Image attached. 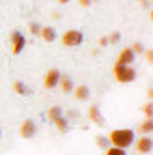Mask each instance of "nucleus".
<instances>
[{
	"mask_svg": "<svg viewBox=\"0 0 153 155\" xmlns=\"http://www.w3.org/2000/svg\"><path fill=\"white\" fill-rule=\"evenodd\" d=\"M88 118H90L92 124H95L97 127H103V125H105V118H103V114H101V108L97 107V105H92V107L88 108Z\"/></svg>",
	"mask_w": 153,
	"mask_h": 155,
	"instance_id": "obj_7",
	"label": "nucleus"
},
{
	"mask_svg": "<svg viewBox=\"0 0 153 155\" xmlns=\"http://www.w3.org/2000/svg\"><path fill=\"white\" fill-rule=\"evenodd\" d=\"M142 135H151V131H153V120H149V118H146L144 121L140 124V129H138Z\"/></svg>",
	"mask_w": 153,
	"mask_h": 155,
	"instance_id": "obj_15",
	"label": "nucleus"
},
{
	"mask_svg": "<svg viewBox=\"0 0 153 155\" xmlns=\"http://www.w3.org/2000/svg\"><path fill=\"white\" fill-rule=\"evenodd\" d=\"M105 155H127V151L122 150V148L110 146V148H105Z\"/></svg>",
	"mask_w": 153,
	"mask_h": 155,
	"instance_id": "obj_17",
	"label": "nucleus"
},
{
	"mask_svg": "<svg viewBox=\"0 0 153 155\" xmlns=\"http://www.w3.org/2000/svg\"><path fill=\"white\" fill-rule=\"evenodd\" d=\"M99 45H101V47H106V45H108V38H105V36L99 38Z\"/></svg>",
	"mask_w": 153,
	"mask_h": 155,
	"instance_id": "obj_24",
	"label": "nucleus"
},
{
	"mask_svg": "<svg viewBox=\"0 0 153 155\" xmlns=\"http://www.w3.org/2000/svg\"><path fill=\"white\" fill-rule=\"evenodd\" d=\"M58 2H60V4H67V2H69V0H58Z\"/></svg>",
	"mask_w": 153,
	"mask_h": 155,
	"instance_id": "obj_26",
	"label": "nucleus"
},
{
	"mask_svg": "<svg viewBox=\"0 0 153 155\" xmlns=\"http://www.w3.org/2000/svg\"><path fill=\"white\" fill-rule=\"evenodd\" d=\"M39 30H41V28H39V26H37L36 23H32V25H30V34L37 36V34H39Z\"/></svg>",
	"mask_w": 153,
	"mask_h": 155,
	"instance_id": "obj_22",
	"label": "nucleus"
},
{
	"mask_svg": "<svg viewBox=\"0 0 153 155\" xmlns=\"http://www.w3.org/2000/svg\"><path fill=\"white\" fill-rule=\"evenodd\" d=\"M142 110H144V116L146 118H149V120L153 118V105H151V101L148 105H144V108H142Z\"/></svg>",
	"mask_w": 153,
	"mask_h": 155,
	"instance_id": "obj_18",
	"label": "nucleus"
},
{
	"mask_svg": "<svg viewBox=\"0 0 153 155\" xmlns=\"http://www.w3.org/2000/svg\"><path fill=\"white\" fill-rule=\"evenodd\" d=\"M82 39H84V36H82L80 30H67V32L62 36V45L67 47V49H71V47H79L80 43H82Z\"/></svg>",
	"mask_w": 153,
	"mask_h": 155,
	"instance_id": "obj_3",
	"label": "nucleus"
},
{
	"mask_svg": "<svg viewBox=\"0 0 153 155\" xmlns=\"http://www.w3.org/2000/svg\"><path fill=\"white\" fill-rule=\"evenodd\" d=\"M95 142H97V146H99L101 150H105V148L108 146V138H105V137H97Z\"/></svg>",
	"mask_w": 153,
	"mask_h": 155,
	"instance_id": "obj_19",
	"label": "nucleus"
},
{
	"mask_svg": "<svg viewBox=\"0 0 153 155\" xmlns=\"http://www.w3.org/2000/svg\"><path fill=\"white\" fill-rule=\"evenodd\" d=\"M60 71L58 69H49L47 73H45V79H43V86L47 88V90H52V88H56L58 86V82H60Z\"/></svg>",
	"mask_w": 153,
	"mask_h": 155,
	"instance_id": "obj_5",
	"label": "nucleus"
},
{
	"mask_svg": "<svg viewBox=\"0 0 153 155\" xmlns=\"http://www.w3.org/2000/svg\"><path fill=\"white\" fill-rule=\"evenodd\" d=\"M108 142L116 148L127 150L129 146H133V142H135V131L133 129H114V131H110V135H108Z\"/></svg>",
	"mask_w": 153,
	"mask_h": 155,
	"instance_id": "obj_1",
	"label": "nucleus"
},
{
	"mask_svg": "<svg viewBox=\"0 0 153 155\" xmlns=\"http://www.w3.org/2000/svg\"><path fill=\"white\" fill-rule=\"evenodd\" d=\"M39 34H41V38L45 39L47 43H52L54 39H56V30H54L52 26H45V28H41V30H39Z\"/></svg>",
	"mask_w": 153,
	"mask_h": 155,
	"instance_id": "obj_11",
	"label": "nucleus"
},
{
	"mask_svg": "<svg viewBox=\"0 0 153 155\" xmlns=\"http://www.w3.org/2000/svg\"><path fill=\"white\" fill-rule=\"evenodd\" d=\"M118 41H119V34H118V32L110 34V38H108V43H118Z\"/></svg>",
	"mask_w": 153,
	"mask_h": 155,
	"instance_id": "obj_23",
	"label": "nucleus"
},
{
	"mask_svg": "<svg viewBox=\"0 0 153 155\" xmlns=\"http://www.w3.org/2000/svg\"><path fill=\"white\" fill-rule=\"evenodd\" d=\"M36 133H37V125H36L34 120H24L23 125H21V129H19V135L23 137V138H26V140L28 138H34Z\"/></svg>",
	"mask_w": 153,
	"mask_h": 155,
	"instance_id": "obj_4",
	"label": "nucleus"
},
{
	"mask_svg": "<svg viewBox=\"0 0 153 155\" xmlns=\"http://www.w3.org/2000/svg\"><path fill=\"white\" fill-rule=\"evenodd\" d=\"M73 92H75V99H76V101H88V99H90V90H88V86H84V84L73 88Z\"/></svg>",
	"mask_w": 153,
	"mask_h": 155,
	"instance_id": "obj_10",
	"label": "nucleus"
},
{
	"mask_svg": "<svg viewBox=\"0 0 153 155\" xmlns=\"http://www.w3.org/2000/svg\"><path fill=\"white\" fill-rule=\"evenodd\" d=\"M13 90L17 95H30V90H28V86L24 82H21V81H15L13 82Z\"/></svg>",
	"mask_w": 153,
	"mask_h": 155,
	"instance_id": "obj_14",
	"label": "nucleus"
},
{
	"mask_svg": "<svg viewBox=\"0 0 153 155\" xmlns=\"http://www.w3.org/2000/svg\"><path fill=\"white\" fill-rule=\"evenodd\" d=\"M151 148H153V140H151V137H140L138 140H136V151L138 153H149L151 151Z\"/></svg>",
	"mask_w": 153,
	"mask_h": 155,
	"instance_id": "obj_8",
	"label": "nucleus"
},
{
	"mask_svg": "<svg viewBox=\"0 0 153 155\" xmlns=\"http://www.w3.org/2000/svg\"><path fill=\"white\" fill-rule=\"evenodd\" d=\"M60 116H62V108H60V107H50V108L47 110V120H49V121L58 120Z\"/></svg>",
	"mask_w": 153,
	"mask_h": 155,
	"instance_id": "obj_16",
	"label": "nucleus"
},
{
	"mask_svg": "<svg viewBox=\"0 0 153 155\" xmlns=\"http://www.w3.org/2000/svg\"><path fill=\"white\" fill-rule=\"evenodd\" d=\"M144 54H146V60L151 64V62H153V51H151V47H149V49H144Z\"/></svg>",
	"mask_w": 153,
	"mask_h": 155,
	"instance_id": "obj_21",
	"label": "nucleus"
},
{
	"mask_svg": "<svg viewBox=\"0 0 153 155\" xmlns=\"http://www.w3.org/2000/svg\"><path fill=\"white\" fill-rule=\"evenodd\" d=\"M24 45H26L24 36L21 34L19 30L11 32V52L13 54H21V52H23V49H24Z\"/></svg>",
	"mask_w": 153,
	"mask_h": 155,
	"instance_id": "obj_6",
	"label": "nucleus"
},
{
	"mask_svg": "<svg viewBox=\"0 0 153 155\" xmlns=\"http://www.w3.org/2000/svg\"><path fill=\"white\" fill-rule=\"evenodd\" d=\"M79 2H80V6H84V8H88L92 2H95V0H79Z\"/></svg>",
	"mask_w": 153,
	"mask_h": 155,
	"instance_id": "obj_25",
	"label": "nucleus"
},
{
	"mask_svg": "<svg viewBox=\"0 0 153 155\" xmlns=\"http://www.w3.org/2000/svg\"><path fill=\"white\" fill-rule=\"evenodd\" d=\"M52 124L56 125V129H58L60 133H67V131H69V120H67V118H63V116H60L58 120H54Z\"/></svg>",
	"mask_w": 153,
	"mask_h": 155,
	"instance_id": "obj_13",
	"label": "nucleus"
},
{
	"mask_svg": "<svg viewBox=\"0 0 153 155\" xmlns=\"http://www.w3.org/2000/svg\"><path fill=\"white\" fill-rule=\"evenodd\" d=\"M114 77L119 84H129L136 79V71L133 65H119V64H114Z\"/></svg>",
	"mask_w": 153,
	"mask_h": 155,
	"instance_id": "obj_2",
	"label": "nucleus"
},
{
	"mask_svg": "<svg viewBox=\"0 0 153 155\" xmlns=\"http://www.w3.org/2000/svg\"><path fill=\"white\" fill-rule=\"evenodd\" d=\"M133 62H135V52L131 49H123L118 54V60H116V64H119V65H131Z\"/></svg>",
	"mask_w": 153,
	"mask_h": 155,
	"instance_id": "obj_9",
	"label": "nucleus"
},
{
	"mask_svg": "<svg viewBox=\"0 0 153 155\" xmlns=\"http://www.w3.org/2000/svg\"><path fill=\"white\" fill-rule=\"evenodd\" d=\"M0 137H2V129H0Z\"/></svg>",
	"mask_w": 153,
	"mask_h": 155,
	"instance_id": "obj_27",
	"label": "nucleus"
},
{
	"mask_svg": "<svg viewBox=\"0 0 153 155\" xmlns=\"http://www.w3.org/2000/svg\"><path fill=\"white\" fill-rule=\"evenodd\" d=\"M60 90L63 92V94H69V92H73V82H71V79L67 75H60Z\"/></svg>",
	"mask_w": 153,
	"mask_h": 155,
	"instance_id": "obj_12",
	"label": "nucleus"
},
{
	"mask_svg": "<svg viewBox=\"0 0 153 155\" xmlns=\"http://www.w3.org/2000/svg\"><path fill=\"white\" fill-rule=\"evenodd\" d=\"M131 51H133L135 54H136V52L140 54V52H144V47H142V43H133V47H131Z\"/></svg>",
	"mask_w": 153,
	"mask_h": 155,
	"instance_id": "obj_20",
	"label": "nucleus"
}]
</instances>
